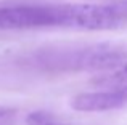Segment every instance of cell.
I'll use <instances>...</instances> for the list:
<instances>
[{"instance_id": "4", "label": "cell", "mask_w": 127, "mask_h": 125, "mask_svg": "<svg viewBox=\"0 0 127 125\" xmlns=\"http://www.w3.org/2000/svg\"><path fill=\"white\" fill-rule=\"evenodd\" d=\"M127 103V95L111 90L87 91L79 93L71 100V107L79 112H108L113 109H119Z\"/></svg>"}, {"instance_id": "5", "label": "cell", "mask_w": 127, "mask_h": 125, "mask_svg": "<svg viewBox=\"0 0 127 125\" xmlns=\"http://www.w3.org/2000/svg\"><path fill=\"white\" fill-rule=\"evenodd\" d=\"M92 83L101 90H111L127 95V60L95 77Z\"/></svg>"}, {"instance_id": "6", "label": "cell", "mask_w": 127, "mask_h": 125, "mask_svg": "<svg viewBox=\"0 0 127 125\" xmlns=\"http://www.w3.org/2000/svg\"><path fill=\"white\" fill-rule=\"evenodd\" d=\"M26 125H68L47 111H32L26 117Z\"/></svg>"}, {"instance_id": "3", "label": "cell", "mask_w": 127, "mask_h": 125, "mask_svg": "<svg viewBox=\"0 0 127 125\" xmlns=\"http://www.w3.org/2000/svg\"><path fill=\"white\" fill-rule=\"evenodd\" d=\"M69 60V66L74 69H95L106 71L127 60V51L113 43H96L74 51Z\"/></svg>"}, {"instance_id": "1", "label": "cell", "mask_w": 127, "mask_h": 125, "mask_svg": "<svg viewBox=\"0 0 127 125\" xmlns=\"http://www.w3.org/2000/svg\"><path fill=\"white\" fill-rule=\"evenodd\" d=\"M58 26L81 31H108L116 29L124 19V15L116 5L100 3H60Z\"/></svg>"}, {"instance_id": "2", "label": "cell", "mask_w": 127, "mask_h": 125, "mask_svg": "<svg viewBox=\"0 0 127 125\" xmlns=\"http://www.w3.org/2000/svg\"><path fill=\"white\" fill-rule=\"evenodd\" d=\"M58 26L56 5L19 3L0 6V29L3 31H29Z\"/></svg>"}, {"instance_id": "7", "label": "cell", "mask_w": 127, "mask_h": 125, "mask_svg": "<svg viewBox=\"0 0 127 125\" xmlns=\"http://www.w3.org/2000/svg\"><path fill=\"white\" fill-rule=\"evenodd\" d=\"M116 8L122 13V15H127V2H121V3H116Z\"/></svg>"}]
</instances>
